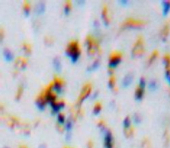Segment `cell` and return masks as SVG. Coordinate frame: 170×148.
<instances>
[{
    "label": "cell",
    "mask_w": 170,
    "mask_h": 148,
    "mask_svg": "<svg viewBox=\"0 0 170 148\" xmlns=\"http://www.w3.org/2000/svg\"><path fill=\"white\" fill-rule=\"evenodd\" d=\"M51 107H52V111L54 113H58V111H60V110H61L64 107V103L62 102L60 103H56V102H54V103L50 104Z\"/></svg>",
    "instance_id": "13"
},
{
    "label": "cell",
    "mask_w": 170,
    "mask_h": 148,
    "mask_svg": "<svg viewBox=\"0 0 170 148\" xmlns=\"http://www.w3.org/2000/svg\"><path fill=\"white\" fill-rule=\"evenodd\" d=\"M105 148H113V136L110 131L106 130L104 135Z\"/></svg>",
    "instance_id": "7"
},
{
    "label": "cell",
    "mask_w": 170,
    "mask_h": 148,
    "mask_svg": "<svg viewBox=\"0 0 170 148\" xmlns=\"http://www.w3.org/2000/svg\"><path fill=\"white\" fill-rule=\"evenodd\" d=\"M158 55V52L157 50H154L152 52V54L150 55V56H149L148 59V64H151L155 60V59L156 58H157Z\"/></svg>",
    "instance_id": "19"
},
{
    "label": "cell",
    "mask_w": 170,
    "mask_h": 148,
    "mask_svg": "<svg viewBox=\"0 0 170 148\" xmlns=\"http://www.w3.org/2000/svg\"><path fill=\"white\" fill-rule=\"evenodd\" d=\"M57 120L59 124H63L65 122V117L63 114H58L57 116Z\"/></svg>",
    "instance_id": "29"
},
{
    "label": "cell",
    "mask_w": 170,
    "mask_h": 148,
    "mask_svg": "<svg viewBox=\"0 0 170 148\" xmlns=\"http://www.w3.org/2000/svg\"><path fill=\"white\" fill-rule=\"evenodd\" d=\"M149 87H150V88L151 89V90H154V88H156V84L155 83V81H151V82L150 83V85H149Z\"/></svg>",
    "instance_id": "31"
},
{
    "label": "cell",
    "mask_w": 170,
    "mask_h": 148,
    "mask_svg": "<svg viewBox=\"0 0 170 148\" xmlns=\"http://www.w3.org/2000/svg\"><path fill=\"white\" fill-rule=\"evenodd\" d=\"M53 66H54V69H55L58 73H60V71H61V60H60L59 58L55 57L54 58Z\"/></svg>",
    "instance_id": "16"
},
{
    "label": "cell",
    "mask_w": 170,
    "mask_h": 148,
    "mask_svg": "<svg viewBox=\"0 0 170 148\" xmlns=\"http://www.w3.org/2000/svg\"><path fill=\"white\" fill-rule=\"evenodd\" d=\"M170 31V26L168 22H167L165 25L163 26V29L161 30V33H160V36H161V38L163 41H165L166 39L167 38L168 35H169Z\"/></svg>",
    "instance_id": "11"
},
{
    "label": "cell",
    "mask_w": 170,
    "mask_h": 148,
    "mask_svg": "<svg viewBox=\"0 0 170 148\" xmlns=\"http://www.w3.org/2000/svg\"><path fill=\"white\" fill-rule=\"evenodd\" d=\"M52 90H54L57 94H61L63 90V86H62V83L60 79H55L54 84L52 85Z\"/></svg>",
    "instance_id": "10"
},
{
    "label": "cell",
    "mask_w": 170,
    "mask_h": 148,
    "mask_svg": "<svg viewBox=\"0 0 170 148\" xmlns=\"http://www.w3.org/2000/svg\"><path fill=\"white\" fill-rule=\"evenodd\" d=\"M45 10V5L44 3H39V4H38V5H37V13H43L44 12V11Z\"/></svg>",
    "instance_id": "28"
},
{
    "label": "cell",
    "mask_w": 170,
    "mask_h": 148,
    "mask_svg": "<svg viewBox=\"0 0 170 148\" xmlns=\"http://www.w3.org/2000/svg\"><path fill=\"white\" fill-rule=\"evenodd\" d=\"M3 56H4L5 59L7 62H10L13 59V54L10 50H7V49H5L3 51Z\"/></svg>",
    "instance_id": "18"
},
{
    "label": "cell",
    "mask_w": 170,
    "mask_h": 148,
    "mask_svg": "<svg viewBox=\"0 0 170 148\" xmlns=\"http://www.w3.org/2000/svg\"><path fill=\"white\" fill-rule=\"evenodd\" d=\"M71 10V1H66L65 7H64V11H65V14H68Z\"/></svg>",
    "instance_id": "22"
},
{
    "label": "cell",
    "mask_w": 170,
    "mask_h": 148,
    "mask_svg": "<svg viewBox=\"0 0 170 148\" xmlns=\"http://www.w3.org/2000/svg\"><path fill=\"white\" fill-rule=\"evenodd\" d=\"M123 126L124 130H126V129H129L131 126V119H130L129 117H126L124 118L123 121Z\"/></svg>",
    "instance_id": "23"
},
{
    "label": "cell",
    "mask_w": 170,
    "mask_h": 148,
    "mask_svg": "<svg viewBox=\"0 0 170 148\" xmlns=\"http://www.w3.org/2000/svg\"><path fill=\"white\" fill-rule=\"evenodd\" d=\"M167 79H168V81H169V84H170V77H168Z\"/></svg>",
    "instance_id": "34"
},
{
    "label": "cell",
    "mask_w": 170,
    "mask_h": 148,
    "mask_svg": "<svg viewBox=\"0 0 170 148\" xmlns=\"http://www.w3.org/2000/svg\"><path fill=\"white\" fill-rule=\"evenodd\" d=\"M101 104H100L99 103H96L95 107H94L93 108V113L95 115H98L99 113H100V111H101Z\"/></svg>",
    "instance_id": "24"
},
{
    "label": "cell",
    "mask_w": 170,
    "mask_h": 148,
    "mask_svg": "<svg viewBox=\"0 0 170 148\" xmlns=\"http://www.w3.org/2000/svg\"><path fill=\"white\" fill-rule=\"evenodd\" d=\"M101 16L104 24H105V25H108L109 22V18L108 16V10H107V7L106 5H104L103 7V10H102V13H101Z\"/></svg>",
    "instance_id": "12"
},
{
    "label": "cell",
    "mask_w": 170,
    "mask_h": 148,
    "mask_svg": "<svg viewBox=\"0 0 170 148\" xmlns=\"http://www.w3.org/2000/svg\"><path fill=\"white\" fill-rule=\"evenodd\" d=\"M145 87H146V81H145L144 78L141 77L135 92V98L137 100H141L142 99L143 94H144Z\"/></svg>",
    "instance_id": "6"
},
{
    "label": "cell",
    "mask_w": 170,
    "mask_h": 148,
    "mask_svg": "<svg viewBox=\"0 0 170 148\" xmlns=\"http://www.w3.org/2000/svg\"><path fill=\"white\" fill-rule=\"evenodd\" d=\"M144 43L141 36L137 37L132 49V55L134 57H139L144 53Z\"/></svg>",
    "instance_id": "2"
},
{
    "label": "cell",
    "mask_w": 170,
    "mask_h": 148,
    "mask_svg": "<svg viewBox=\"0 0 170 148\" xmlns=\"http://www.w3.org/2000/svg\"><path fill=\"white\" fill-rule=\"evenodd\" d=\"M115 85V77L114 76H111L109 77V81H108V86L109 88L112 89L114 88Z\"/></svg>",
    "instance_id": "27"
},
{
    "label": "cell",
    "mask_w": 170,
    "mask_h": 148,
    "mask_svg": "<svg viewBox=\"0 0 170 148\" xmlns=\"http://www.w3.org/2000/svg\"><path fill=\"white\" fill-rule=\"evenodd\" d=\"M65 128L67 131H70L72 128V123H71V121H68L67 124L65 125Z\"/></svg>",
    "instance_id": "30"
},
{
    "label": "cell",
    "mask_w": 170,
    "mask_h": 148,
    "mask_svg": "<svg viewBox=\"0 0 170 148\" xmlns=\"http://www.w3.org/2000/svg\"><path fill=\"white\" fill-rule=\"evenodd\" d=\"M68 57L71 58V62H75L78 60L80 55V49L78 41H72L69 43L65 51Z\"/></svg>",
    "instance_id": "1"
},
{
    "label": "cell",
    "mask_w": 170,
    "mask_h": 148,
    "mask_svg": "<svg viewBox=\"0 0 170 148\" xmlns=\"http://www.w3.org/2000/svg\"><path fill=\"white\" fill-rule=\"evenodd\" d=\"M132 81H133V75L131 73L127 74L125 77H124L123 80H122V86L124 88H126L131 84Z\"/></svg>",
    "instance_id": "14"
},
{
    "label": "cell",
    "mask_w": 170,
    "mask_h": 148,
    "mask_svg": "<svg viewBox=\"0 0 170 148\" xmlns=\"http://www.w3.org/2000/svg\"><path fill=\"white\" fill-rule=\"evenodd\" d=\"M39 148H46V147H45V146L44 145H41L39 146Z\"/></svg>",
    "instance_id": "33"
},
{
    "label": "cell",
    "mask_w": 170,
    "mask_h": 148,
    "mask_svg": "<svg viewBox=\"0 0 170 148\" xmlns=\"http://www.w3.org/2000/svg\"><path fill=\"white\" fill-rule=\"evenodd\" d=\"M23 10H24V14H25V16H29V12H30V5L27 1H24V3Z\"/></svg>",
    "instance_id": "21"
},
{
    "label": "cell",
    "mask_w": 170,
    "mask_h": 148,
    "mask_svg": "<svg viewBox=\"0 0 170 148\" xmlns=\"http://www.w3.org/2000/svg\"><path fill=\"white\" fill-rule=\"evenodd\" d=\"M20 148H25V147H20Z\"/></svg>",
    "instance_id": "35"
},
{
    "label": "cell",
    "mask_w": 170,
    "mask_h": 148,
    "mask_svg": "<svg viewBox=\"0 0 170 148\" xmlns=\"http://www.w3.org/2000/svg\"><path fill=\"white\" fill-rule=\"evenodd\" d=\"M27 64V60L22 57L18 58L16 60V66L18 69H23Z\"/></svg>",
    "instance_id": "15"
},
{
    "label": "cell",
    "mask_w": 170,
    "mask_h": 148,
    "mask_svg": "<svg viewBox=\"0 0 170 148\" xmlns=\"http://www.w3.org/2000/svg\"><path fill=\"white\" fill-rule=\"evenodd\" d=\"M86 44L87 52L89 55H93L99 50V45L97 41L92 36L88 35L86 39Z\"/></svg>",
    "instance_id": "3"
},
{
    "label": "cell",
    "mask_w": 170,
    "mask_h": 148,
    "mask_svg": "<svg viewBox=\"0 0 170 148\" xmlns=\"http://www.w3.org/2000/svg\"><path fill=\"white\" fill-rule=\"evenodd\" d=\"M22 48H23V50L25 52V54H29L31 53V46L28 43H24L23 44V46H22Z\"/></svg>",
    "instance_id": "25"
},
{
    "label": "cell",
    "mask_w": 170,
    "mask_h": 148,
    "mask_svg": "<svg viewBox=\"0 0 170 148\" xmlns=\"http://www.w3.org/2000/svg\"><path fill=\"white\" fill-rule=\"evenodd\" d=\"M45 105H46V100H45L44 98H39L36 101V106L41 111H43L44 109Z\"/></svg>",
    "instance_id": "17"
},
{
    "label": "cell",
    "mask_w": 170,
    "mask_h": 148,
    "mask_svg": "<svg viewBox=\"0 0 170 148\" xmlns=\"http://www.w3.org/2000/svg\"><path fill=\"white\" fill-rule=\"evenodd\" d=\"M134 122L135 123H139L141 122V117L138 115H135L134 116Z\"/></svg>",
    "instance_id": "32"
},
{
    "label": "cell",
    "mask_w": 170,
    "mask_h": 148,
    "mask_svg": "<svg viewBox=\"0 0 170 148\" xmlns=\"http://www.w3.org/2000/svg\"><path fill=\"white\" fill-rule=\"evenodd\" d=\"M122 60V54L118 51H115L110 54L109 58V67L112 68L116 67Z\"/></svg>",
    "instance_id": "5"
},
{
    "label": "cell",
    "mask_w": 170,
    "mask_h": 148,
    "mask_svg": "<svg viewBox=\"0 0 170 148\" xmlns=\"http://www.w3.org/2000/svg\"><path fill=\"white\" fill-rule=\"evenodd\" d=\"M170 10V1H165L163 3V14L166 15Z\"/></svg>",
    "instance_id": "20"
},
{
    "label": "cell",
    "mask_w": 170,
    "mask_h": 148,
    "mask_svg": "<svg viewBox=\"0 0 170 148\" xmlns=\"http://www.w3.org/2000/svg\"><path fill=\"white\" fill-rule=\"evenodd\" d=\"M146 24L143 20L135 19L133 18H129L126 19L122 24V28H140Z\"/></svg>",
    "instance_id": "4"
},
{
    "label": "cell",
    "mask_w": 170,
    "mask_h": 148,
    "mask_svg": "<svg viewBox=\"0 0 170 148\" xmlns=\"http://www.w3.org/2000/svg\"><path fill=\"white\" fill-rule=\"evenodd\" d=\"M91 92V86H90V84H86L84 88L82 89V93L80 94V103H81L82 101L86 99V98L89 96V94Z\"/></svg>",
    "instance_id": "8"
},
{
    "label": "cell",
    "mask_w": 170,
    "mask_h": 148,
    "mask_svg": "<svg viewBox=\"0 0 170 148\" xmlns=\"http://www.w3.org/2000/svg\"><path fill=\"white\" fill-rule=\"evenodd\" d=\"M98 66H99V62H98V60H95V61L92 63V65L90 66L89 68H88V71H93V70H95L98 67Z\"/></svg>",
    "instance_id": "26"
},
{
    "label": "cell",
    "mask_w": 170,
    "mask_h": 148,
    "mask_svg": "<svg viewBox=\"0 0 170 148\" xmlns=\"http://www.w3.org/2000/svg\"><path fill=\"white\" fill-rule=\"evenodd\" d=\"M165 64V72L167 79L170 77V54H166L163 57Z\"/></svg>",
    "instance_id": "9"
}]
</instances>
